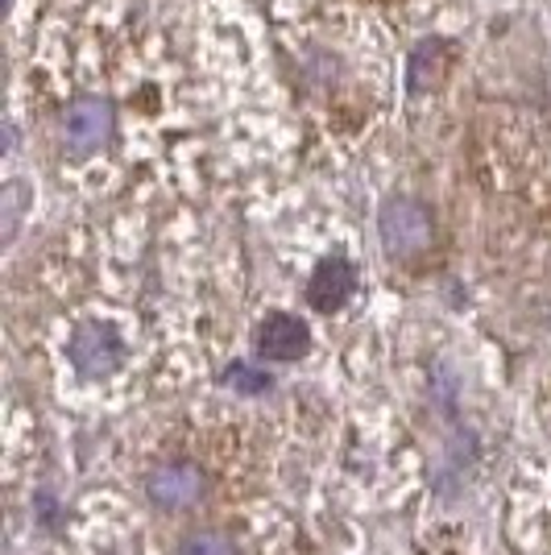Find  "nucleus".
<instances>
[{
	"instance_id": "nucleus-1",
	"label": "nucleus",
	"mask_w": 551,
	"mask_h": 555,
	"mask_svg": "<svg viewBox=\"0 0 551 555\" xmlns=\"http://www.w3.org/2000/svg\"><path fill=\"white\" fill-rule=\"evenodd\" d=\"M116 133V104L108 95H75L63 108V141L67 154L88 158L95 150H104Z\"/></svg>"
},
{
	"instance_id": "nucleus-9",
	"label": "nucleus",
	"mask_w": 551,
	"mask_h": 555,
	"mask_svg": "<svg viewBox=\"0 0 551 555\" xmlns=\"http://www.w3.org/2000/svg\"><path fill=\"white\" fill-rule=\"evenodd\" d=\"M225 377H229V386H236V390H245V393H261L266 386H270V382H266L257 370H249V365H232Z\"/></svg>"
},
{
	"instance_id": "nucleus-4",
	"label": "nucleus",
	"mask_w": 551,
	"mask_h": 555,
	"mask_svg": "<svg viewBox=\"0 0 551 555\" xmlns=\"http://www.w3.org/2000/svg\"><path fill=\"white\" fill-rule=\"evenodd\" d=\"M145 493H150V502L158 509H187L204 498V473L187 461L162 464V468L150 473Z\"/></svg>"
},
{
	"instance_id": "nucleus-2",
	"label": "nucleus",
	"mask_w": 551,
	"mask_h": 555,
	"mask_svg": "<svg viewBox=\"0 0 551 555\" xmlns=\"http://www.w3.org/2000/svg\"><path fill=\"white\" fill-rule=\"evenodd\" d=\"M382 241L390 257H419L427 245H432V216L419 199H386L382 208Z\"/></svg>"
},
{
	"instance_id": "nucleus-10",
	"label": "nucleus",
	"mask_w": 551,
	"mask_h": 555,
	"mask_svg": "<svg viewBox=\"0 0 551 555\" xmlns=\"http://www.w3.org/2000/svg\"><path fill=\"white\" fill-rule=\"evenodd\" d=\"M22 186L9 183L4 186V236H13L17 232V216H22Z\"/></svg>"
},
{
	"instance_id": "nucleus-3",
	"label": "nucleus",
	"mask_w": 551,
	"mask_h": 555,
	"mask_svg": "<svg viewBox=\"0 0 551 555\" xmlns=\"http://www.w3.org/2000/svg\"><path fill=\"white\" fill-rule=\"evenodd\" d=\"M71 365L84 373V377H108V373L120 365L125 348H120V336H116L108 324H84L75 327L71 336Z\"/></svg>"
},
{
	"instance_id": "nucleus-6",
	"label": "nucleus",
	"mask_w": 551,
	"mask_h": 555,
	"mask_svg": "<svg viewBox=\"0 0 551 555\" xmlns=\"http://www.w3.org/2000/svg\"><path fill=\"white\" fill-rule=\"evenodd\" d=\"M353 286H357V274H353V266H348L345 257H328L316 266V274L307 282V302L316 307V311H341L353 295Z\"/></svg>"
},
{
	"instance_id": "nucleus-7",
	"label": "nucleus",
	"mask_w": 551,
	"mask_h": 555,
	"mask_svg": "<svg viewBox=\"0 0 551 555\" xmlns=\"http://www.w3.org/2000/svg\"><path fill=\"white\" fill-rule=\"evenodd\" d=\"M439 59H444V47H439V42H423V47L414 50L411 63H407V88H411V95H423L436 83Z\"/></svg>"
},
{
	"instance_id": "nucleus-8",
	"label": "nucleus",
	"mask_w": 551,
	"mask_h": 555,
	"mask_svg": "<svg viewBox=\"0 0 551 555\" xmlns=\"http://www.w3.org/2000/svg\"><path fill=\"white\" fill-rule=\"evenodd\" d=\"M175 555H236V547L225 531H191Z\"/></svg>"
},
{
	"instance_id": "nucleus-5",
	"label": "nucleus",
	"mask_w": 551,
	"mask_h": 555,
	"mask_svg": "<svg viewBox=\"0 0 551 555\" xmlns=\"http://www.w3.org/2000/svg\"><path fill=\"white\" fill-rule=\"evenodd\" d=\"M311 345V332L299 315H286V311H274L266 315L261 327H257V352L266 361H299Z\"/></svg>"
}]
</instances>
